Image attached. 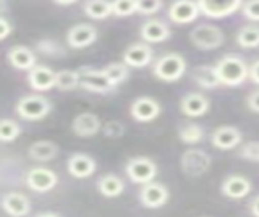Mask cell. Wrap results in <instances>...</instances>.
<instances>
[{
    "label": "cell",
    "mask_w": 259,
    "mask_h": 217,
    "mask_svg": "<svg viewBox=\"0 0 259 217\" xmlns=\"http://www.w3.org/2000/svg\"><path fill=\"white\" fill-rule=\"evenodd\" d=\"M241 12L249 21H259V0H246L243 2Z\"/></svg>",
    "instance_id": "obj_38"
},
{
    "label": "cell",
    "mask_w": 259,
    "mask_h": 217,
    "mask_svg": "<svg viewBox=\"0 0 259 217\" xmlns=\"http://www.w3.org/2000/svg\"><path fill=\"white\" fill-rule=\"evenodd\" d=\"M138 13L154 15L162 9V0H136Z\"/></svg>",
    "instance_id": "obj_37"
},
{
    "label": "cell",
    "mask_w": 259,
    "mask_h": 217,
    "mask_svg": "<svg viewBox=\"0 0 259 217\" xmlns=\"http://www.w3.org/2000/svg\"><path fill=\"white\" fill-rule=\"evenodd\" d=\"M21 126L12 118H4L0 122V140L2 143H12L20 136Z\"/></svg>",
    "instance_id": "obj_33"
},
{
    "label": "cell",
    "mask_w": 259,
    "mask_h": 217,
    "mask_svg": "<svg viewBox=\"0 0 259 217\" xmlns=\"http://www.w3.org/2000/svg\"><path fill=\"white\" fill-rule=\"evenodd\" d=\"M130 115L132 118H135L136 122H152L160 115V104L152 99L148 98V96H141V98H136L132 102V107H130Z\"/></svg>",
    "instance_id": "obj_12"
},
{
    "label": "cell",
    "mask_w": 259,
    "mask_h": 217,
    "mask_svg": "<svg viewBox=\"0 0 259 217\" xmlns=\"http://www.w3.org/2000/svg\"><path fill=\"white\" fill-rule=\"evenodd\" d=\"M97 41V28L89 23H78L67 31V44L71 49H84Z\"/></svg>",
    "instance_id": "obj_11"
},
{
    "label": "cell",
    "mask_w": 259,
    "mask_h": 217,
    "mask_svg": "<svg viewBox=\"0 0 259 217\" xmlns=\"http://www.w3.org/2000/svg\"><path fill=\"white\" fill-rule=\"evenodd\" d=\"M7 60L15 70H20V71H31L37 65L34 52L26 46L10 47V49L7 51Z\"/></svg>",
    "instance_id": "obj_19"
},
{
    "label": "cell",
    "mask_w": 259,
    "mask_h": 217,
    "mask_svg": "<svg viewBox=\"0 0 259 217\" xmlns=\"http://www.w3.org/2000/svg\"><path fill=\"white\" fill-rule=\"evenodd\" d=\"M249 211L254 217H259V195L249 201Z\"/></svg>",
    "instance_id": "obj_42"
},
{
    "label": "cell",
    "mask_w": 259,
    "mask_h": 217,
    "mask_svg": "<svg viewBox=\"0 0 259 217\" xmlns=\"http://www.w3.org/2000/svg\"><path fill=\"white\" fill-rule=\"evenodd\" d=\"M79 73V86L93 93H110L115 88L112 86L109 78L105 76L104 70H97L93 67H83L78 70Z\"/></svg>",
    "instance_id": "obj_7"
},
{
    "label": "cell",
    "mask_w": 259,
    "mask_h": 217,
    "mask_svg": "<svg viewBox=\"0 0 259 217\" xmlns=\"http://www.w3.org/2000/svg\"><path fill=\"white\" fill-rule=\"evenodd\" d=\"M140 201H141V204L148 209L162 207L168 201V190L165 185L157 183V182L146 183L140 190Z\"/></svg>",
    "instance_id": "obj_15"
},
{
    "label": "cell",
    "mask_w": 259,
    "mask_h": 217,
    "mask_svg": "<svg viewBox=\"0 0 259 217\" xmlns=\"http://www.w3.org/2000/svg\"><path fill=\"white\" fill-rule=\"evenodd\" d=\"M123 62L130 68H143L148 67L154 59V51L148 42H135L128 46L123 52Z\"/></svg>",
    "instance_id": "obj_14"
},
{
    "label": "cell",
    "mask_w": 259,
    "mask_h": 217,
    "mask_svg": "<svg viewBox=\"0 0 259 217\" xmlns=\"http://www.w3.org/2000/svg\"><path fill=\"white\" fill-rule=\"evenodd\" d=\"M125 172L128 175V179L136 185H146L154 182L157 175V165L154 160L144 156L132 157L126 162Z\"/></svg>",
    "instance_id": "obj_6"
},
{
    "label": "cell",
    "mask_w": 259,
    "mask_h": 217,
    "mask_svg": "<svg viewBox=\"0 0 259 217\" xmlns=\"http://www.w3.org/2000/svg\"><path fill=\"white\" fill-rule=\"evenodd\" d=\"M12 33V25H10V21H8V18L2 17L0 18V39H7L8 36H10Z\"/></svg>",
    "instance_id": "obj_40"
},
{
    "label": "cell",
    "mask_w": 259,
    "mask_h": 217,
    "mask_svg": "<svg viewBox=\"0 0 259 217\" xmlns=\"http://www.w3.org/2000/svg\"><path fill=\"white\" fill-rule=\"evenodd\" d=\"M83 10L88 18L93 20H105L112 12V0H86L83 4Z\"/></svg>",
    "instance_id": "obj_27"
},
{
    "label": "cell",
    "mask_w": 259,
    "mask_h": 217,
    "mask_svg": "<svg viewBox=\"0 0 259 217\" xmlns=\"http://www.w3.org/2000/svg\"><path fill=\"white\" fill-rule=\"evenodd\" d=\"M249 79L259 86V59L249 65Z\"/></svg>",
    "instance_id": "obj_41"
},
{
    "label": "cell",
    "mask_w": 259,
    "mask_h": 217,
    "mask_svg": "<svg viewBox=\"0 0 259 217\" xmlns=\"http://www.w3.org/2000/svg\"><path fill=\"white\" fill-rule=\"evenodd\" d=\"M96 160L84 152H75L67 160V170L75 179H88L96 172Z\"/></svg>",
    "instance_id": "obj_18"
},
{
    "label": "cell",
    "mask_w": 259,
    "mask_h": 217,
    "mask_svg": "<svg viewBox=\"0 0 259 217\" xmlns=\"http://www.w3.org/2000/svg\"><path fill=\"white\" fill-rule=\"evenodd\" d=\"M186 71V60L178 52H167L154 62L152 75L160 81L175 83L178 81Z\"/></svg>",
    "instance_id": "obj_2"
},
{
    "label": "cell",
    "mask_w": 259,
    "mask_h": 217,
    "mask_svg": "<svg viewBox=\"0 0 259 217\" xmlns=\"http://www.w3.org/2000/svg\"><path fill=\"white\" fill-rule=\"evenodd\" d=\"M140 36L144 42L148 44H157V42H164L172 36V31L168 29V26L164 21L151 18L148 21H144L141 28H140Z\"/></svg>",
    "instance_id": "obj_20"
},
{
    "label": "cell",
    "mask_w": 259,
    "mask_h": 217,
    "mask_svg": "<svg viewBox=\"0 0 259 217\" xmlns=\"http://www.w3.org/2000/svg\"><path fill=\"white\" fill-rule=\"evenodd\" d=\"M28 188L36 193H47L57 187L59 183V177L54 170L46 167H34L31 168L26 175Z\"/></svg>",
    "instance_id": "obj_9"
},
{
    "label": "cell",
    "mask_w": 259,
    "mask_h": 217,
    "mask_svg": "<svg viewBox=\"0 0 259 217\" xmlns=\"http://www.w3.org/2000/svg\"><path fill=\"white\" fill-rule=\"evenodd\" d=\"M246 106L251 112L254 114H259V90H254L248 94L246 98Z\"/></svg>",
    "instance_id": "obj_39"
},
{
    "label": "cell",
    "mask_w": 259,
    "mask_h": 217,
    "mask_svg": "<svg viewBox=\"0 0 259 217\" xmlns=\"http://www.w3.org/2000/svg\"><path fill=\"white\" fill-rule=\"evenodd\" d=\"M241 140H243L241 132L237 126L232 125H222L210 133V143H212V146L222 151H230L238 148L241 144Z\"/></svg>",
    "instance_id": "obj_13"
},
{
    "label": "cell",
    "mask_w": 259,
    "mask_h": 217,
    "mask_svg": "<svg viewBox=\"0 0 259 217\" xmlns=\"http://www.w3.org/2000/svg\"><path fill=\"white\" fill-rule=\"evenodd\" d=\"M209 107H210L209 99L201 93H188V94H185L180 101L182 114L190 118H198V117L206 115Z\"/></svg>",
    "instance_id": "obj_17"
},
{
    "label": "cell",
    "mask_w": 259,
    "mask_h": 217,
    "mask_svg": "<svg viewBox=\"0 0 259 217\" xmlns=\"http://www.w3.org/2000/svg\"><path fill=\"white\" fill-rule=\"evenodd\" d=\"M2 207L10 217H26L31 212L29 199L18 191H10L2 198Z\"/></svg>",
    "instance_id": "obj_23"
},
{
    "label": "cell",
    "mask_w": 259,
    "mask_h": 217,
    "mask_svg": "<svg viewBox=\"0 0 259 217\" xmlns=\"http://www.w3.org/2000/svg\"><path fill=\"white\" fill-rule=\"evenodd\" d=\"M222 195L230 198V199H243L246 198L251 190H253V185L251 182L243 175H229L227 179L222 182Z\"/></svg>",
    "instance_id": "obj_22"
},
{
    "label": "cell",
    "mask_w": 259,
    "mask_h": 217,
    "mask_svg": "<svg viewBox=\"0 0 259 217\" xmlns=\"http://www.w3.org/2000/svg\"><path fill=\"white\" fill-rule=\"evenodd\" d=\"M79 86L78 70H60L55 75V88L60 91H73Z\"/></svg>",
    "instance_id": "obj_31"
},
{
    "label": "cell",
    "mask_w": 259,
    "mask_h": 217,
    "mask_svg": "<svg viewBox=\"0 0 259 217\" xmlns=\"http://www.w3.org/2000/svg\"><path fill=\"white\" fill-rule=\"evenodd\" d=\"M198 5L202 15L221 20L240 10L243 7V0H198Z\"/></svg>",
    "instance_id": "obj_8"
},
{
    "label": "cell",
    "mask_w": 259,
    "mask_h": 217,
    "mask_svg": "<svg viewBox=\"0 0 259 217\" xmlns=\"http://www.w3.org/2000/svg\"><path fill=\"white\" fill-rule=\"evenodd\" d=\"M55 75L51 67L47 65H36L31 71H28V83L34 91L44 93L55 88Z\"/></svg>",
    "instance_id": "obj_21"
},
{
    "label": "cell",
    "mask_w": 259,
    "mask_h": 217,
    "mask_svg": "<svg viewBox=\"0 0 259 217\" xmlns=\"http://www.w3.org/2000/svg\"><path fill=\"white\" fill-rule=\"evenodd\" d=\"M214 67L222 86L237 88L249 78V65L238 54H225Z\"/></svg>",
    "instance_id": "obj_1"
},
{
    "label": "cell",
    "mask_w": 259,
    "mask_h": 217,
    "mask_svg": "<svg viewBox=\"0 0 259 217\" xmlns=\"http://www.w3.org/2000/svg\"><path fill=\"white\" fill-rule=\"evenodd\" d=\"M28 156L29 159L36 160V162H49V160L59 156V146L49 140L34 141L28 148Z\"/></svg>",
    "instance_id": "obj_24"
},
{
    "label": "cell",
    "mask_w": 259,
    "mask_h": 217,
    "mask_svg": "<svg viewBox=\"0 0 259 217\" xmlns=\"http://www.w3.org/2000/svg\"><path fill=\"white\" fill-rule=\"evenodd\" d=\"M112 12L118 18L130 17L138 12L136 0H112Z\"/></svg>",
    "instance_id": "obj_34"
},
{
    "label": "cell",
    "mask_w": 259,
    "mask_h": 217,
    "mask_svg": "<svg viewBox=\"0 0 259 217\" xmlns=\"http://www.w3.org/2000/svg\"><path fill=\"white\" fill-rule=\"evenodd\" d=\"M102 130V122L93 112H83L71 122V132L79 138H91Z\"/></svg>",
    "instance_id": "obj_16"
},
{
    "label": "cell",
    "mask_w": 259,
    "mask_h": 217,
    "mask_svg": "<svg viewBox=\"0 0 259 217\" xmlns=\"http://www.w3.org/2000/svg\"><path fill=\"white\" fill-rule=\"evenodd\" d=\"M198 0H174L168 7V18L177 25H188L199 17Z\"/></svg>",
    "instance_id": "obj_10"
},
{
    "label": "cell",
    "mask_w": 259,
    "mask_h": 217,
    "mask_svg": "<svg viewBox=\"0 0 259 217\" xmlns=\"http://www.w3.org/2000/svg\"><path fill=\"white\" fill-rule=\"evenodd\" d=\"M193 79L202 90H215L221 86V79L217 76V70L212 65H199L193 70Z\"/></svg>",
    "instance_id": "obj_25"
},
{
    "label": "cell",
    "mask_w": 259,
    "mask_h": 217,
    "mask_svg": "<svg viewBox=\"0 0 259 217\" xmlns=\"http://www.w3.org/2000/svg\"><path fill=\"white\" fill-rule=\"evenodd\" d=\"M37 52H40L46 57L51 59H60L65 55V49L62 47V44H59L54 39H42V41H37L36 44Z\"/></svg>",
    "instance_id": "obj_32"
},
{
    "label": "cell",
    "mask_w": 259,
    "mask_h": 217,
    "mask_svg": "<svg viewBox=\"0 0 259 217\" xmlns=\"http://www.w3.org/2000/svg\"><path fill=\"white\" fill-rule=\"evenodd\" d=\"M210 164H212L210 156L199 148L186 149L180 157V167L188 177H202L210 168Z\"/></svg>",
    "instance_id": "obj_5"
},
{
    "label": "cell",
    "mask_w": 259,
    "mask_h": 217,
    "mask_svg": "<svg viewBox=\"0 0 259 217\" xmlns=\"http://www.w3.org/2000/svg\"><path fill=\"white\" fill-rule=\"evenodd\" d=\"M235 41L243 49H256L259 47V26L256 25H246L238 29Z\"/></svg>",
    "instance_id": "obj_28"
},
{
    "label": "cell",
    "mask_w": 259,
    "mask_h": 217,
    "mask_svg": "<svg viewBox=\"0 0 259 217\" xmlns=\"http://www.w3.org/2000/svg\"><path fill=\"white\" fill-rule=\"evenodd\" d=\"M178 140L185 144H198L204 140V128L198 123H185L178 128Z\"/></svg>",
    "instance_id": "obj_30"
},
{
    "label": "cell",
    "mask_w": 259,
    "mask_h": 217,
    "mask_svg": "<svg viewBox=\"0 0 259 217\" xmlns=\"http://www.w3.org/2000/svg\"><path fill=\"white\" fill-rule=\"evenodd\" d=\"M97 190L105 198H117L123 193L125 183L115 173H105L97 180Z\"/></svg>",
    "instance_id": "obj_26"
},
{
    "label": "cell",
    "mask_w": 259,
    "mask_h": 217,
    "mask_svg": "<svg viewBox=\"0 0 259 217\" xmlns=\"http://www.w3.org/2000/svg\"><path fill=\"white\" fill-rule=\"evenodd\" d=\"M102 133L105 138H110V140L121 138V136L125 135V125L118 122V120H109V122H105V125L102 126Z\"/></svg>",
    "instance_id": "obj_35"
},
{
    "label": "cell",
    "mask_w": 259,
    "mask_h": 217,
    "mask_svg": "<svg viewBox=\"0 0 259 217\" xmlns=\"http://www.w3.org/2000/svg\"><path fill=\"white\" fill-rule=\"evenodd\" d=\"M190 41L201 51H214L224 44L225 36L221 28L204 23V25H198L194 29H191Z\"/></svg>",
    "instance_id": "obj_4"
},
{
    "label": "cell",
    "mask_w": 259,
    "mask_h": 217,
    "mask_svg": "<svg viewBox=\"0 0 259 217\" xmlns=\"http://www.w3.org/2000/svg\"><path fill=\"white\" fill-rule=\"evenodd\" d=\"M102 70H104L105 76L109 78V81L112 83L113 88L121 84L130 76V67L125 62H112L107 67H104Z\"/></svg>",
    "instance_id": "obj_29"
},
{
    "label": "cell",
    "mask_w": 259,
    "mask_h": 217,
    "mask_svg": "<svg viewBox=\"0 0 259 217\" xmlns=\"http://www.w3.org/2000/svg\"><path fill=\"white\" fill-rule=\"evenodd\" d=\"M52 102L46 96L40 94H28L16 102V114L20 118L28 122H39L46 118L52 112Z\"/></svg>",
    "instance_id": "obj_3"
},
{
    "label": "cell",
    "mask_w": 259,
    "mask_h": 217,
    "mask_svg": "<svg viewBox=\"0 0 259 217\" xmlns=\"http://www.w3.org/2000/svg\"><path fill=\"white\" fill-rule=\"evenodd\" d=\"M54 2L59 4V5H71V4L78 2V0H54Z\"/></svg>",
    "instance_id": "obj_43"
},
{
    "label": "cell",
    "mask_w": 259,
    "mask_h": 217,
    "mask_svg": "<svg viewBox=\"0 0 259 217\" xmlns=\"http://www.w3.org/2000/svg\"><path fill=\"white\" fill-rule=\"evenodd\" d=\"M36 217H60V215H57L55 212H40Z\"/></svg>",
    "instance_id": "obj_44"
},
{
    "label": "cell",
    "mask_w": 259,
    "mask_h": 217,
    "mask_svg": "<svg viewBox=\"0 0 259 217\" xmlns=\"http://www.w3.org/2000/svg\"><path fill=\"white\" fill-rule=\"evenodd\" d=\"M238 154L240 157L251 160V162H259V141H248L241 144Z\"/></svg>",
    "instance_id": "obj_36"
}]
</instances>
